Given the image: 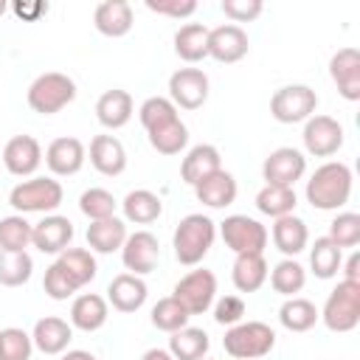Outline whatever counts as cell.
Returning <instances> with one entry per match:
<instances>
[{"instance_id": "4fadbf2b", "label": "cell", "mask_w": 360, "mask_h": 360, "mask_svg": "<svg viewBox=\"0 0 360 360\" xmlns=\"http://www.w3.org/2000/svg\"><path fill=\"white\" fill-rule=\"evenodd\" d=\"M118 253H121V262H124L127 273L143 278L160 262V242H158V236L152 231H135V233L127 236V242H124V248Z\"/></svg>"}, {"instance_id": "9f6ffc18", "label": "cell", "mask_w": 360, "mask_h": 360, "mask_svg": "<svg viewBox=\"0 0 360 360\" xmlns=\"http://www.w3.org/2000/svg\"><path fill=\"white\" fill-rule=\"evenodd\" d=\"M0 360H3V343H0Z\"/></svg>"}, {"instance_id": "f6af8a7d", "label": "cell", "mask_w": 360, "mask_h": 360, "mask_svg": "<svg viewBox=\"0 0 360 360\" xmlns=\"http://www.w3.org/2000/svg\"><path fill=\"white\" fill-rule=\"evenodd\" d=\"M0 343H3V360H31V354H34L31 335L20 326L0 329Z\"/></svg>"}, {"instance_id": "d590c367", "label": "cell", "mask_w": 360, "mask_h": 360, "mask_svg": "<svg viewBox=\"0 0 360 360\" xmlns=\"http://www.w3.org/2000/svg\"><path fill=\"white\" fill-rule=\"evenodd\" d=\"M295 205H298L295 188H287V186H262L256 194V208L270 219L295 214Z\"/></svg>"}, {"instance_id": "b9f144b4", "label": "cell", "mask_w": 360, "mask_h": 360, "mask_svg": "<svg viewBox=\"0 0 360 360\" xmlns=\"http://www.w3.org/2000/svg\"><path fill=\"white\" fill-rule=\"evenodd\" d=\"M188 312L180 307V301L174 295H166V298H158V304L152 307V326L160 329V332H177L183 326H188Z\"/></svg>"}, {"instance_id": "6da1fadb", "label": "cell", "mask_w": 360, "mask_h": 360, "mask_svg": "<svg viewBox=\"0 0 360 360\" xmlns=\"http://www.w3.org/2000/svg\"><path fill=\"white\" fill-rule=\"evenodd\" d=\"M352 183H354L352 169L343 160H326L309 174L304 197L318 211H338V208H343L349 202Z\"/></svg>"}, {"instance_id": "e0dca14e", "label": "cell", "mask_w": 360, "mask_h": 360, "mask_svg": "<svg viewBox=\"0 0 360 360\" xmlns=\"http://www.w3.org/2000/svg\"><path fill=\"white\" fill-rule=\"evenodd\" d=\"M250 51V39L245 34L242 25L225 22L208 31V56L222 62V65H233L239 59H245Z\"/></svg>"}, {"instance_id": "11a10c76", "label": "cell", "mask_w": 360, "mask_h": 360, "mask_svg": "<svg viewBox=\"0 0 360 360\" xmlns=\"http://www.w3.org/2000/svg\"><path fill=\"white\" fill-rule=\"evenodd\" d=\"M6 8H8V3H6V0H0V17L6 14Z\"/></svg>"}, {"instance_id": "277c9868", "label": "cell", "mask_w": 360, "mask_h": 360, "mask_svg": "<svg viewBox=\"0 0 360 360\" xmlns=\"http://www.w3.org/2000/svg\"><path fill=\"white\" fill-rule=\"evenodd\" d=\"M73 98H76V82L68 73H59V70L39 73L28 84V93H25L28 107L34 112H39V115H56Z\"/></svg>"}, {"instance_id": "7bdbcfd3", "label": "cell", "mask_w": 360, "mask_h": 360, "mask_svg": "<svg viewBox=\"0 0 360 360\" xmlns=\"http://www.w3.org/2000/svg\"><path fill=\"white\" fill-rule=\"evenodd\" d=\"M79 211H82L90 222H96V219H107V217H115V211H118V200H115L107 188L93 186V188L82 191V197H79Z\"/></svg>"}, {"instance_id": "9c48e42d", "label": "cell", "mask_w": 360, "mask_h": 360, "mask_svg": "<svg viewBox=\"0 0 360 360\" xmlns=\"http://www.w3.org/2000/svg\"><path fill=\"white\" fill-rule=\"evenodd\" d=\"M172 295L180 301V307L188 315H202L214 307L217 301V276L208 267H197L188 270L172 290Z\"/></svg>"}, {"instance_id": "836d02e7", "label": "cell", "mask_w": 360, "mask_h": 360, "mask_svg": "<svg viewBox=\"0 0 360 360\" xmlns=\"http://www.w3.org/2000/svg\"><path fill=\"white\" fill-rule=\"evenodd\" d=\"M309 248V270L315 273V278H335L340 273V262H343V250L329 239V236H318Z\"/></svg>"}, {"instance_id": "db71d44e", "label": "cell", "mask_w": 360, "mask_h": 360, "mask_svg": "<svg viewBox=\"0 0 360 360\" xmlns=\"http://www.w3.org/2000/svg\"><path fill=\"white\" fill-rule=\"evenodd\" d=\"M62 360H96V354L87 349H68L62 352Z\"/></svg>"}, {"instance_id": "603a6c76", "label": "cell", "mask_w": 360, "mask_h": 360, "mask_svg": "<svg viewBox=\"0 0 360 360\" xmlns=\"http://www.w3.org/2000/svg\"><path fill=\"white\" fill-rule=\"evenodd\" d=\"M194 188V197L205 205V208H228L233 200H236V194H239V186H236V177L231 174V172H225V169H217L214 174H208V177H202L197 186H191Z\"/></svg>"}, {"instance_id": "ac0fdd59", "label": "cell", "mask_w": 360, "mask_h": 360, "mask_svg": "<svg viewBox=\"0 0 360 360\" xmlns=\"http://www.w3.org/2000/svg\"><path fill=\"white\" fill-rule=\"evenodd\" d=\"M329 79L346 101H360V51L340 48L329 59Z\"/></svg>"}, {"instance_id": "f546056e", "label": "cell", "mask_w": 360, "mask_h": 360, "mask_svg": "<svg viewBox=\"0 0 360 360\" xmlns=\"http://www.w3.org/2000/svg\"><path fill=\"white\" fill-rule=\"evenodd\" d=\"M267 262H264V253H242L233 259V267H231V281L239 292H256L264 281H267Z\"/></svg>"}, {"instance_id": "f907efd6", "label": "cell", "mask_w": 360, "mask_h": 360, "mask_svg": "<svg viewBox=\"0 0 360 360\" xmlns=\"http://www.w3.org/2000/svg\"><path fill=\"white\" fill-rule=\"evenodd\" d=\"M8 8L20 20H37V17L48 14V3H42V0H20V3H11Z\"/></svg>"}, {"instance_id": "7a4b0ae2", "label": "cell", "mask_w": 360, "mask_h": 360, "mask_svg": "<svg viewBox=\"0 0 360 360\" xmlns=\"http://www.w3.org/2000/svg\"><path fill=\"white\" fill-rule=\"evenodd\" d=\"M214 239H217V222L208 214H186L172 233L174 259L186 267H197L214 248Z\"/></svg>"}, {"instance_id": "ba28073f", "label": "cell", "mask_w": 360, "mask_h": 360, "mask_svg": "<svg viewBox=\"0 0 360 360\" xmlns=\"http://www.w3.org/2000/svg\"><path fill=\"white\" fill-rule=\"evenodd\" d=\"M219 236H222L225 248L231 253H236V256H242V253H264L267 239H270L267 236V228L259 219L248 217V214H231V217H225L219 222Z\"/></svg>"}, {"instance_id": "e575fe53", "label": "cell", "mask_w": 360, "mask_h": 360, "mask_svg": "<svg viewBox=\"0 0 360 360\" xmlns=\"http://www.w3.org/2000/svg\"><path fill=\"white\" fill-rule=\"evenodd\" d=\"M278 323L287 329V332H309L315 323H318V307L309 301V298H301V295H292L281 304L278 309Z\"/></svg>"}, {"instance_id": "7c38bea8", "label": "cell", "mask_w": 360, "mask_h": 360, "mask_svg": "<svg viewBox=\"0 0 360 360\" xmlns=\"http://www.w3.org/2000/svg\"><path fill=\"white\" fill-rule=\"evenodd\" d=\"M307 174V155L295 146H278L273 149L262 163L264 186H287L295 188V183Z\"/></svg>"}, {"instance_id": "484cf974", "label": "cell", "mask_w": 360, "mask_h": 360, "mask_svg": "<svg viewBox=\"0 0 360 360\" xmlns=\"http://www.w3.org/2000/svg\"><path fill=\"white\" fill-rule=\"evenodd\" d=\"M110 318V304L98 292H82L70 304V326L82 332H98Z\"/></svg>"}, {"instance_id": "4316f807", "label": "cell", "mask_w": 360, "mask_h": 360, "mask_svg": "<svg viewBox=\"0 0 360 360\" xmlns=\"http://www.w3.org/2000/svg\"><path fill=\"white\" fill-rule=\"evenodd\" d=\"M217 169H222V155L214 143H197L186 152L183 163H180V180L188 186H197L202 177L214 174Z\"/></svg>"}, {"instance_id": "8d00e7d4", "label": "cell", "mask_w": 360, "mask_h": 360, "mask_svg": "<svg viewBox=\"0 0 360 360\" xmlns=\"http://www.w3.org/2000/svg\"><path fill=\"white\" fill-rule=\"evenodd\" d=\"M267 278H270V287H273L278 295L292 298V295H298V292L304 290V284H307V270H304V264H301L298 259H281V262L267 273Z\"/></svg>"}, {"instance_id": "ab89813d", "label": "cell", "mask_w": 360, "mask_h": 360, "mask_svg": "<svg viewBox=\"0 0 360 360\" xmlns=\"http://www.w3.org/2000/svg\"><path fill=\"white\" fill-rule=\"evenodd\" d=\"M174 118H180V112H177V107L169 101V96H149V98H143V104L138 107V121H141V127H143L146 132H152V129H158V127H166V124H172Z\"/></svg>"}, {"instance_id": "44dd1931", "label": "cell", "mask_w": 360, "mask_h": 360, "mask_svg": "<svg viewBox=\"0 0 360 360\" xmlns=\"http://www.w3.org/2000/svg\"><path fill=\"white\" fill-rule=\"evenodd\" d=\"M132 6L127 0H104L96 6L93 11V25L98 34L110 37V39H118V37H127L132 31Z\"/></svg>"}, {"instance_id": "4dcf8cb0", "label": "cell", "mask_w": 360, "mask_h": 360, "mask_svg": "<svg viewBox=\"0 0 360 360\" xmlns=\"http://www.w3.org/2000/svg\"><path fill=\"white\" fill-rule=\"evenodd\" d=\"M208 31L211 28L202 25V22H186V25H180L174 31V53L183 62H188V65L208 59Z\"/></svg>"}, {"instance_id": "ffe728a7", "label": "cell", "mask_w": 360, "mask_h": 360, "mask_svg": "<svg viewBox=\"0 0 360 360\" xmlns=\"http://www.w3.org/2000/svg\"><path fill=\"white\" fill-rule=\"evenodd\" d=\"M70 340H73V326L56 315L39 318L31 329V343L42 354H62V352H68Z\"/></svg>"}, {"instance_id": "cb8c5ba5", "label": "cell", "mask_w": 360, "mask_h": 360, "mask_svg": "<svg viewBox=\"0 0 360 360\" xmlns=\"http://www.w3.org/2000/svg\"><path fill=\"white\" fill-rule=\"evenodd\" d=\"M132 112H135V101L121 87L104 90L98 96V101H96V118H98V124L104 129H121V127H127L129 118H132Z\"/></svg>"}, {"instance_id": "74e56055", "label": "cell", "mask_w": 360, "mask_h": 360, "mask_svg": "<svg viewBox=\"0 0 360 360\" xmlns=\"http://www.w3.org/2000/svg\"><path fill=\"white\" fill-rule=\"evenodd\" d=\"M34 222H28L22 214H8L0 219V250L6 253H22L31 248Z\"/></svg>"}, {"instance_id": "f5cc1de1", "label": "cell", "mask_w": 360, "mask_h": 360, "mask_svg": "<svg viewBox=\"0 0 360 360\" xmlns=\"http://www.w3.org/2000/svg\"><path fill=\"white\" fill-rule=\"evenodd\" d=\"M141 360H174V357L169 354V349H160V346H155V349H146V352L141 354Z\"/></svg>"}, {"instance_id": "f1b7e54d", "label": "cell", "mask_w": 360, "mask_h": 360, "mask_svg": "<svg viewBox=\"0 0 360 360\" xmlns=\"http://www.w3.org/2000/svg\"><path fill=\"white\" fill-rule=\"evenodd\" d=\"M118 205L124 211V222H135V225H152L163 214V200L149 188L129 191Z\"/></svg>"}, {"instance_id": "c3c4849f", "label": "cell", "mask_w": 360, "mask_h": 360, "mask_svg": "<svg viewBox=\"0 0 360 360\" xmlns=\"http://www.w3.org/2000/svg\"><path fill=\"white\" fill-rule=\"evenodd\" d=\"M264 11L262 0H222V14L236 25V22H253Z\"/></svg>"}, {"instance_id": "83f0119b", "label": "cell", "mask_w": 360, "mask_h": 360, "mask_svg": "<svg viewBox=\"0 0 360 360\" xmlns=\"http://www.w3.org/2000/svg\"><path fill=\"white\" fill-rule=\"evenodd\" d=\"M127 222L121 217L96 219L87 225V248L90 253H115L127 242Z\"/></svg>"}, {"instance_id": "ee69618b", "label": "cell", "mask_w": 360, "mask_h": 360, "mask_svg": "<svg viewBox=\"0 0 360 360\" xmlns=\"http://www.w3.org/2000/svg\"><path fill=\"white\" fill-rule=\"evenodd\" d=\"M340 250L343 248H354L360 242V214L354 211H340L332 222H329V233H326Z\"/></svg>"}, {"instance_id": "3957f363", "label": "cell", "mask_w": 360, "mask_h": 360, "mask_svg": "<svg viewBox=\"0 0 360 360\" xmlns=\"http://www.w3.org/2000/svg\"><path fill=\"white\" fill-rule=\"evenodd\" d=\"M65 200L62 183L56 177H45V174H34L28 180H20L11 191H8V205L14 208V214H53Z\"/></svg>"}, {"instance_id": "d6986e66", "label": "cell", "mask_w": 360, "mask_h": 360, "mask_svg": "<svg viewBox=\"0 0 360 360\" xmlns=\"http://www.w3.org/2000/svg\"><path fill=\"white\" fill-rule=\"evenodd\" d=\"M146 295H149V287L141 276H132V273H118L110 284H107V304L124 315L129 312H138L143 304H146Z\"/></svg>"}, {"instance_id": "2e32d148", "label": "cell", "mask_w": 360, "mask_h": 360, "mask_svg": "<svg viewBox=\"0 0 360 360\" xmlns=\"http://www.w3.org/2000/svg\"><path fill=\"white\" fill-rule=\"evenodd\" d=\"M73 242V222L62 214H45L39 222H34V233H31V248H37L39 253L48 256H59L62 250H68Z\"/></svg>"}, {"instance_id": "f35d334b", "label": "cell", "mask_w": 360, "mask_h": 360, "mask_svg": "<svg viewBox=\"0 0 360 360\" xmlns=\"http://www.w3.org/2000/svg\"><path fill=\"white\" fill-rule=\"evenodd\" d=\"M146 138H149V146H152L158 155H169V158H172V155H180V152L188 146V127H186L180 118H174L172 124L146 132Z\"/></svg>"}, {"instance_id": "30bf717a", "label": "cell", "mask_w": 360, "mask_h": 360, "mask_svg": "<svg viewBox=\"0 0 360 360\" xmlns=\"http://www.w3.org/2000/svg\"><path fill=\"white\" fill-rule=\"evenodd\" d=\"M301 141H304V149L307 155L312 158H332L340 152L343 141H346V132H343V124L332 115H312L304 121V132H301Z\"/></svg>"}, {"instance_id": "d4e9b609", "label": "cell", "mask_w": 360, "mask_h": 360, "mask_svg": "<svg viewBox=\"0 0 360 360\" xmlns=\"http://www.w3.org/2000/svg\"><path fill=\"white\" fill-rule=\"evenodd\" d=\"M267 236H273V245L284 253V259H295L309 245V228L295 214H287V217L273 219V231Z\"/></svg>"}, {"instance_id": "52a82bcc", "label": "cell", "mask_w": 360, "mask_h": 360, "mask_svg": "<svg viewBox=\"0 0 360 360\" xmlns=\"http://www.w3.org/2000/svg\"><path fill=\"white\" fill-rule=\"evenodd\" d=\"M318 110V93L309 84H284L270 98V115L278 124H304Z\"/></svg>"}, {"instance_id": "7402d4cb", "label": "cell", "mask_w": 360, "mask_h": 360, "mask_svg": "<svg viewBox=\"0 0 360 360\" xmlns=\"http://www.w3.org/2000/svg\"><path fill=\"white\" fill-rule=\"evenodd\" d=\"M90 166L104 177H118L127 169V149L115 135H96L90 141Z\"/></svg>"}, {"instance_id": "5bb4252c", "label": "cell", "mask_w": 360, "mask_h": 360, "mask_svg": "<svg viewBox=\"0 0 360 360\" xmlns=\"http://www.w3.org/2000/svg\"><path fill=\"white\" fill-rule=\"evenodd\" d=\"M0 160H3V166H6L8 174L28 180L42 166V146H39V141L34 135H14L3 146Z\"/></svg>"}, {"instance_id": "681fc988", "label": "cell", "mask_w": 360, "mask_h": 360, "mask_svg": "<svg viewBox=\"0 0 360 360\" xmlns=\"http://www.w3.org/2000/svg\"><path fill=\"white\" fill-rule=\"evenodd\" d=\"M146 8L152 14H160V17L183 20V17H191L197 11V3L194 0H146Z\"/></svg>"}, {"instance_id": "816d5d0a", "label": "cell", "mask_w": 360, "mask_h": 360, "mask_svg": "<svg viewBox=\"0 0 360 360\" xmlns=\"http://www.w3.org/2000/svg\"><path fill=\"white\" fill-rule=\"evenodd\" d=\"M340 270H343V281L360 284V256L357 253H352L346 262H340Z\"/></svg>"}, {"instance_id": "60d3db41", "label": "cell", "mask_w": 360, "mask_h": 360, "mask_svg": "<svg viewBox=\"0 0 360 360\" xmlns=\"http://www.w3.org/2000/svg\"><path fill=\"white\" fill-rule=\"evenodd\" d=\"M34 259L28 250L22 253H6L0 250V284L3 287H22L31 281Z\"/></svg>"}, {"instance_id": "8fae6325", "label": "cell", "mask_w": 360, "mask_h": 360, "mask_svg": "<svg viewBox=\"0 0 360 360\" xmlns=\"http://www.w3.org/2000/svg\"><path fill=\"white\" fill-rule=\"evenodd\" d=\"M208 73L200 68H180L169 76V101L177 110H200L208 101Z\"/></svg>"}, {"instance_id": "bcb514c9", "label": "cell", "mask_w": 360, "mask_h": 360, "mask_svg": "<svg viewBox=\"0 0 360 360\" xmlns=\"http://www.w3.org/2000/svg\"><path fill=\"white\" fill-rule=\"evenodd\" d=\"M42 290H45V295L48 298H53V301H68L70 295H76L79 292V287L68 278V273L53 262L48 270H45V278H42Z\"/></svg>"}, {"instance_id": "6f0895ef", "label": "cell", "mask_w": 360, "mask_h": 360, "mask_svg": "<svg viewBox=\"0 0 360 360\" xmlns=\"http://www.w3.org/2000/svg\"><path fill=\"white\" fill-rule=\"evenodd\" d=\"M202 360H211V357H202Z\"/></svg>"}, {"instance_id": "7dc6e473", "label": "cell", "mask_w": 360, "mask_h": 360, "mask_svg": "<svg viewBox=\"0 0 360 360\" xmlns=\"http://www.w3.org/2000/svg\"><path fill=\"white\" fill-rule=\"evenodd\" d=\"M211 309H214V321L219 326H236V323L245 321V312H248V307L239 295H222V298L214 301Z\"/></svg>"}, {"instance_id": "d6a6232c", "label": "cell", "mask_w": 360, "mask_h": 360, "mask_svg": "<svg viewBox=\"0 0 360 360\" xmlns=\"http://www.w3.org/2000/svg\"><path fill=\"white\" fill-rule=\"evenodd\" d=\"M56 264L68 273V278L82 290L84 284H90L98 273V264H96V256L87 250V248H68L56 256Z\"/></svg>"}, {"instance_id": "5b68a950", "label": "cell", "mask_w": 360, "mask_h": 360, "mask_svg": "<svg viewBox=\"0 0 360 360\" xmlns=\"http://www.w3.org/2000/svg\"><path fill=\"white\" fill-rule=\"evenodd\" d=\"M222 346L236 360H259L273 352L276 332L262 321H242V323L225 329Z\"/></svg>"}, {"instance_id": "9a60e30c", "label": "cell", "mask_w": 360, "mask_h": 360, "mask_svg": "<svg viewBox=\"0 0 360 360\" xmlns=\"http://www.w3.org/2000/svg\"><path fill=\"white\" fill-rule=\"evenodd\" d=\"M45 166L51 169L53 177H73L82 172L84 160H87V149L79 138L73 135H62V138H53L48 146H45V155H42Z\"/></svg>"}, {"instance_id": "1f68e13d", "label": "cell", "mask_w": 360, "mask_h": 360, "mask_svg": "<svg viewBox=\"0 0 360 360\" xmlns=\"http://www.w3.org/2000/svg\"><path fill=\"white\" fill-rule=\"evenodd\" d=\"M166 349L174 360H202L211 349V338L200 326H183V329L172 332Z\"/></svg>"}, {"instance_id": "8992f818", "label": "cell", "mask_w": 360, "mask_h": 360, "mask_svg": "<svg viewBox=\"0 0 360 360\" xmlns=\"http://www.w3.org/2000/svg\"><path fill=\"white\" fill-rule=\"evenodd\" d=\"M318 321H323L329 332H352L360 323V284L340 278L326 295L323 309H318Z\"/></svg>"}]
</instances>
